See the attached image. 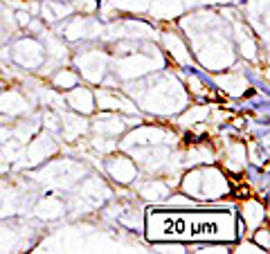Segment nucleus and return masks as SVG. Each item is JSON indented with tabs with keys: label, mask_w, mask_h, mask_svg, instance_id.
I'll return each mask as SVG.
<instances>
[{
	"label": "nucleus",
	"mask_w": 270,
	"mask_h": 254,
	"mask_svg": "<svg viewBox=\"0 0 270 254\" xmlns=\"http://www.w3.org/2000/svg\"><path fill=\"white\" fill-rule=\"evenodd\" d=\"M245 77H248V79H250V81H252V83H255V86H257L259 90H261V93H263V95H268V86H266V81H261V79H259V77L255 75V72H250V70H245Z\"/></svg>",
	"instance_id": "2"
},
{
	"label": "nucleus",
	"mask_w": 270,
	"mask_h": 254,
	"mask_svg": "<svg viewBox=\"0 0 270 254\" xmlns=\"http://www.w3.org/2000/svg\"><path fill=\"white\" fill-rule=\"evenodd\" d=\"M248 108H255V110H263V112H266L268 110V99L266 97H259V99H252V101H248Z\"/></svg>",
	"instance_id": "3"
},
{
	"label": "nucleus",
	"mask_w": 270,
	"mask_h": 254,
	"mask_svg": "<svg viewBox=\"0 0 270 254\" xmlns=\"http://www.w3.org/2000/svg\"><path fill=\"white\" fill-rule=\"evenodd\" d=\"M187 70L191 72V75H196V77H198V79H200L202 83H207V86H210V88H216V83H214V81H212V79L207 77V75H202L200 70H196V67H187Z\"/></svg>",
	"instance_id": "4"
},
{
	"label": "nucleus",
	"mask_w": 270,
	"mask_h": 254,
	"mask_svg": "<svg viewBox=\"0 0 270 254\" xmlns=\"http://www.w3.org/2000/svg\"><path fill=\"white\" fill-rule=\"evenodd\" d=\"M232 221L225 212H149V239H228L232 234Z\"/></svg>",
	"instance_id": "1"
}]
</instances>
